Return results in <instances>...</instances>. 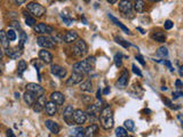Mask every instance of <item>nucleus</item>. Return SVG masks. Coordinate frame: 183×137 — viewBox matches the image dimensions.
I'll use <instances>...</instances> for the list:
<instances>
[{
	"label": "nucleus",
	"instance_id": "2f4dec72",
	"mask_svg": "<svg viewBox=\"0 0 183 137\" xmlns=\"http://www.w3.org/2000/svg\"><path fill=\"white\" fill-rule=\"evenodd\" d=\"M116 136L117 137H127V130L124 127H118L116 128Z\"/></svg>",
	"mask_w": 183,
	"mask_h": 137
},
{
	"label": "nucleus",
	"instance_id": "8fccbe9b",
	"mask_svg": "<svg viewBox=\"0 0 183 137\" xmlns=\"http://www.w3.org/2000/svg\"><path fill=\"white\" fill-rule=\"evenodd\" d=\"M109 93H110V87H107L104 90H103V94H104V95H108Z\"/></svg>",
	"mask_w": 183,
	"mask_h": 137
},
{
	"label": "nucleus",
	"instance_id": "4468645a",
	"mask_svg": "<svg viewBox=\"0 0 183 137\" xmlns=\"http://www.w3.org/2000/svg\"><path fill=\"white\" fill-rule=\"evenodd\" d=\"M82 79H84V74H81V73H75V72H73L72 75H71V77L68 79V81H66V85H68V86H72V85L81 84Z\"/></svg>",
	"mask_w": 183,
	"mask_h": 137
},
{
	"label": "nucleus",
	"instance_id": "f3484780",
	"mask_svg": "<svg viewBox=\"0 0 183 137\" xmlns=\"http://www.w3.org/2000/svg\"><path fill=\"white\" fill-rule=\"evenodd\" d=\"M39 58H40L44 63H46V64H51L52 61H53V55H52L48 50L42 49L39 52Z\"/></svg>",
	"mask_w": 183,
	"mask_h": 137
},
{
	"label": "nucleus",
	"instance_id": "393cba45",
	"mask_svg": "<svg viewBox=\"0 0 183 137\" xmlns=\"http://www.w3.org/2000/svg\"><path fill=\"white\" fill-rule=\"evenodd\" d=\"M101 111L102 110H101V107H100L98 104H93V105H89L88 109H87V112H88L91 115H93V117H96L97 114H100Z\"/></svg>",
	"mask_w": 183,
	"mask_h": 137
},
{
	"label": "nucleus",
	"instance_id": "79ce46f5",
	"mask_svg": "<svg viewBox=\"0 0 183 137\" xmlns=\"http://www.w3.org/2000/svg\"><path fill=\"white\" fill-rule=\"evenodd\" d=\"M173 98L174 100H176V98H179L180 96H183V90L181 89V90H179V91H173Z\"/></svg>",
	"mask_w": 183,
	"mask_h": 137
},
{
	"label": "nucleus",
	"instance_id": "ddd939ff",
	"mask_svg": "<svg viewBox=\"0 0 183 137\" xmlns=\"http://www.w3.org/2000/svg\"><path fill=\"white\" fill-rule=\"evenodd\" d=\"M35 31L37 32V33H40V34H45V33H52V32H54L53 28L52 26H49V25H46L44 24V23H39L38 25H36L35 26Z\"/></svg>",
	"mask_w": 183,
	"mask_h": 137
},
{
	"label": "nucleus",
	"instance_id": "c756f323",
	"mask_svg": "<svg viewBox=\"0 0 183 137\" xmlns=\"http://www.w3.org/2000/svg\"><path fill=\"white\" fill-rule=\"evenodd\" d=\"M156 55L157 56H160V57H167L168 56V50L166 47H159L158 48V50L156 52Z\"/></svg>",
	"mask_w": 183,
	"mask_h": 137
},
{
	"label": "nucleus",
	"instance_id": "a19ab883",
	"mask_svg": "<svg viewBox=\"0 0 183 137\" xmlns=\"http://www.w3.org/2000/svg\"><path fill=\"white\" fill-rule=\"evenodd\" d=\"M164 28L166 29V30H170V29L173 28V22H172L170 19H167V21L165 22V24H164Z\"/></svg>",
	"mask_w": 183,
	"mask_h": 137
},
{
	"label": "nucleus",
	"instance_id": "412c9836",
	"mask_svg": "<svg viewBox=\"0 0 183 137\" xmlns=\"http://www.w3.org/2000/svg\"><path fill=\"white\" fill-rule=\"evenodd\" d=\"M151 38L157 42H165L166 40V33L163 31H153L151 33Z\"/></svg>",
	"mask_w": 183,
	"mask_h": 137
},
{
	"label": "nucleus",
	"instance_id": "f03ea898",
	"mask_svg": "<svg viewBox=\"0 0 183 137\" xmlns=\"http://www.w3.org/2000/svg\"><path fill=\"white\" fill-rule=\"evenodd\" d=\"M100 121H101V126L104 129H111L114 127V111L110 106H105L104 109H102L100 113Z\"/></svg>",
	"mask_w": 183,
	"mask_h": 137
},
{
	"label": "nucleus",
	"instance_id": "f257e3e1",
	"mask_svg": "<svg viewBox=\"0 0 183 137\" xmlns=\"http://www.w3.org/2000/svg\"><path fill=\"white\" fill-rule=\"evenodd\" d=\"M95 63H96V58L94 56H89L86 59L81 61V62H78L73 65V72L75 73H81V74H85V73H89V72L93 71V68L95 66Z\"/></svg>",
	"mask_w": 183,
	"mask_h": 137
},
{
	"label": "nucleus",
	"instance_id": "a211bd4d",
	"mask_svg": "<svg viewBox=\"0 0 183 137\" xmlns=\"http://www.w3.org/2000/svg\"><path fill=\"white\" fill-rule=\"evenodd\" d=\"M45 125H46V127H47L53 134H58V133H60L61 128L57 122L53 121V120H46V121H45Z\"/></svg>",
	"mask_w": 183,
	"mask_h": 137
},
{
	"label": "nucleus",
	"instance_id": "a18cd8bd",
	"mask_svg": "<svg viewBox=\"0 0 183 137\" xmlns=\"http://www.w3.org/2000/svg\"><path fill=\"white\" fill-rule=\"evenodd\" d=\"M136 59H137V61H139L140 62V64H141V65L142 66H144L145 65V62H144V59H143V57L141 56V55H136V57H135Z\"/></svg>",
	"mask_w": 183,
	"mask_h": 137
},
{
	"label": "nucleus",
	"instance_id": "09e8293b",
	"mask_svg": "<svg viewBox=\"0 0 183 137\" xmlns=\"http://www.w3.org/2000/svg\"><path fill=\"white\" fill-rule=\"evenodd\" d=\"M7 137H16L15 135H14V133L12 130H9V129H8V130H7Z\"/></svg>",
	"mask_w": 183,
	"mask_h": 137
},
{
	"label": "nucleus",
	"instance_id": "f704fd0d",
	"mask_svg": "<svg viewBox=\"0 0 183 137\" xmlns=\"http://www.w3.org/2000/svg\"><path fill=\"white\" fill-rule=\"evenodd\" d=\"M6 36H7V38H8V40L9 41H14L16 39V33L13 29H8L6 32Z\"/></svg>",
	"mask_w": 183,
	"mask_h": 137
},
{
	"label": "nucleus",
	"instance_id": "864d4df0",
	"mask_svg": "<svg viewBox=\"0 0 183 137\" xmlns=\"http://www.w3.org/2000/svg\"><path fill=\"white\" fill-rule=\"evenodd\" d=\"M137 30H139V31L141 32V33H145V32H144V30H143L142 28H137Z\"/></svg>",
	"mask_w": 183,
	"mask_h": 137
},
{
	"label": "nucleus",
	"instance_id": "4d7b16f0",
	"mask_svg": "<svg viewBox=\"0 0 183 137\" xmlns=\"http://www.w3.org/2000/svg\"><path fill=\"white\" fill-rule=\"evenodd\" d=\"M182 127H183V122H182Z\"/></svg>",
	"mask_w": 183,
	"mask_h": 137
},
{
	"label": "nucleus",
	"instance_id": "bb28decb",
	"mask_svg": "<svg viewBox=\"0 0 183 137\" xmlns=\"http://www.w3.org/2000/svg\"><path fill=\"white\" fill-rule=\"evenodd\" d=\"M133 8H134V10H135L136 13H143L145 9L144 1H142V0H137V1H135L134 5H133Z\"/></svg>",
	"mask_w": 183,
	"mask_h": 137
},
{
	"label": "nucleus",
	"instance_id": "473e14b6",
	"mask_svg": "<svg viewBox=\"0 0 183 137\" xmlns=\"http://www.w3.org/2000/svg\"><path fill=\"white\" fill-rule=\"evenodd\" d=\"M114 40H116V42H117V44L121 45V46H123L124 48H128V47H130V44H128V42H127V41L125 40V39L118 37V36H116V37H114Z\"/></svg>",
	"mask_w": 183,
	"mask_h": 137
},
{
	"label": "nucleus",
	"instance_id": "c85d7f7f",
	"mask_svg": "<svg viewBox=\"0 0 183 137\" xmlns=\"http://www.w3.org/2000/svg\"><path fill=\"white\" fill-rule=\"evenodd\" d=\"M26 70V63L25 61L21 59L19 62V65H17V73H19V77H22V74L24 73V71Z\"/></svg>",
	"mask_w": 183,
	"mask_h": 137
},
{
	"label": "nucleus",
	"instance_id": "9d476101",
	"mask_svg": "<svg viewBox=\"0 0 183 137\" xmlns=\"http://www.w3.org/2000/svg\"><path fill=\"white\" fill-rule=\"evenodd\" d=\"M46 104H47L46 97L39 96L38 98H37V101H36V103L33 104V111H35V112H41V111L46 107Z\"/></svg>",
	"mask_w": 183,
	"mask_h": 137
},
{
	"label": "nucleus",
	"instance_id": "39448f33",
	"mask_svg": "<svg viewBox=\"0 0 183 137\" xmlns=\"http://www.w3.org/2000/svg\"><path fill=\"white\" fill-rule=\"evenodd\" d=\"M73 121H75V123H77V125H82V123H85V122L87 121V113L84 112V111L80 109L75 110V112H73Z\"/></svg>",
	"mask_w": 183,
	"mask_h": 137
},
{
	"label": "nucleus",
	"instance_id": "6e6d98bb",
	"mask_svg": "<svg viewBox=\"0 0 183 137\" xmlns=\"http://www.w3.org/2000/svg\"><path fill=\"white\" fill-rule=\"evenodd\" d=\"M3 50L0 49V59L3 58Z\"/></svg>",
	"mask_w": 183,
	"mask_h": 137
},
{
	"label": "nucleus",
	"instance_id": "e433bc0d",
	"mask_svg": "<svg viewBox=\"0 0 183 137\" xmlns=\"http://www.w3.org/2000/svg\"><path fill=\"white\" fill-rule=\"evenodd\" d=\"M19 36H21V39H19V47L22 48L23 45L28 41V36L25 34V32H23V31H21V34H19Z\"/></svg>",
	"mask_w": 183,
	"mask_h": 137
},
{
	"label": "nucleus",
	"instance_id": "72a5a7b5",
	"mask_svg": "<svg viewBox=\"0 0 183 137\" xmlns=\"http://www.w3.org/2000/svg\"><path fill=\"white\" fill-rule=\"evenodd\" d=\"M124 126H125L126 130H134V128H135V123L133 120H126L124 122Z\"/></svg>",
	"mask_w": 183,
	"mask_h": 137
},
{
	"label": "nucleus",
	"instance_id": "a878e982",
	"mask_svg": "<svg viewBox=\"0 0 183 137\" xmlns=\"http://www.w3.org/2000/svg\"><path fill=\"white\" fill-rule=\"evenodd\" d=\"M0 44L6 49L9 48V40H8V38L6 36V32L3 31V30H0Z\"/></svg>",
	"mask_w": 183,
	"mask_h": 137
},
{
	"label": "nucleus",
	"instance_id": "6e6552de",
	"mask_svg": "<svg viewBox=\"0 0 183 137\" xmlns=\"http://www.w3.org/2000/svg\"><path fill=\"white\" fill-rule=\"evenodd\" d=\"M128 78H130V73H128V71H127V70H124L121 75H120L119 79H118V81L116 82V87L120 88V89L125 88L127 86V84H128Z\"/></svg>",
	"mask_w": 183,
	"mask_h": 137
},
{
	"label": "nucleus",
	"instance_id": "603ef678",
	"mask_svg": "<svg viewBox=\"0 0 183 137\" xmlns=\"http://www.w3.org/2000/svg\"><path fill=\"white\" fill-rule=\"evenodd\" d=\"M3 65L0 63V75H1V73H3Z\"/></svg>",
	"mask_w": 183,
	"mask_h": 137
},
{
	"label": "nucleus",
	"instance_id": "5fc2aeb1",
	"mask_svg": "<svg viewBox=\"0 0 183 137\" xmlns=\"http://www.w3.org/2000/svg\"><path fill=\"white\" fill-rule=\"evenodd\" d=\"M108 3H116L117 1H116V0H109Z\"/></svg>",
	"mask_w": 183,
	"mask_h": 137
},
{
	"label": "nucleus",
	"instance_id": "3c124183",
	"mask_svg": "<svg viewBox=\"0 0 183 137\" xmlns=\"http://www.w3.org/2000/svg\"><path fill=\"white\" fill-rule=\"evenodd\" d=\"M15 3H17V5L19 6V5H22V3H24V0H19H19H16Z\"/></svg>",
	"mask_w": 183,
	"mask_h": 137
},
{
	"label": "nucleus",
	"instance_id": "423d86ee",
	"mask_svg": "<svg viewBox=\"0 0 183 137\" xmlns=\"http://www.w3.org/2000/svg\"><path fill=\"white\" fill-rule=\"evenodd\" d=\"M26 91L35 94L36 96H42L45 93L44 88L41 87L40 85L35 84V82H30V84L26 85Z\"/></svg>",
	"mask_w": 183,
	"mask_h": 137
},
{
	"label": "nucleus",
	"instance_id": "4c0bfd02",
	"mask_svg": "<svg viewBox=\"0 0 183 137\" xmlns=\"http://www.w3.org/2000/svg\"><path fill=\"white\" fill-rule=\"evenodd\" d=\"M163 101H164V103L166 104V105L168 106V107H170V109H174V110H176V109H180V106H174L173 105V103L170 102L168 98H163Z\"/></svg>",
	"mask_w": 183,
	"mask_h": 137
},
{
	"label": "nucleus",
	"instance_id": "c03bdc74",
	"mask_svg": "<svg viewBox=\"0 0 183 137\" xmlns=\"http://www.w3.org/2000/svg\"><path fill=\"white\" fill-rule=\"evenodd\" d=\"M175 86H176L177 89H180V90H181V89H182V87H183V82L180 80V79H177V80L175 81Z\"/></svg>",
	"mask_w": 183,
	"mask_h": 137
},
{
	"label": "nucleus",
	"instance_id": "20e7f679",
	"mask_svg": "<svg viewBox=\"0 0 183 137\" xmlns=\"http://www.w3.org/2000/svg\"><path fill=\"white\" fill-rule=\"evenodd\" d=\"M72 50H73V54H75L76 56L81 57V56H84V55L87 54V52H88V46H87L85 40L78 39V40L76 41V45L73 46Z\"/></svg>",
	"mask_w": 183,
	"mask_h": 137
},
{
	"label": "nucleus",
	"instance_id": "b1692460",
	"mask_svg": "<svg viewBox=\"0 0 183 137\" xmlns=\"http://www.w3.org/2000/svg\"><path fill=\"white\" fill-rule=\"evenodd\" d=\"M109 19H110L111 21H112V22L114 23V24L117 25V26H119V28L121 29V30H123V31L125 32V33H127V34H132V32L130 31V29L127 28V26H125V25H124L123 23H120V22H119V19H116L114 16H112L111 14H109Z\"/></svg>",
	"mask_w": 183,
	"mask_h": 137
},
{
	"label": "nucleus",
	"instance_id": "6ab92c4d",
	"mask_svg": "<svg viewBox=\"0 0 183 137\" xmlns=\"http://www.w3.org/2000/svg\"><path fill=\"white\" fill-rule=\"evenodd\" d=\"M76 40H78V34L76 31H68L63 38V41L66 44H72Z\"/></svg>",
	"mask_w": 183,
	"mask_h": 137
},
{
	"label": "nucleus",
	"instance_id": "de8ad7c7",
	"mask_svg": "<svg viewBox=\"0 0 183 137\" xmlns=\"http://www.w3.org/2000/svg\"><path fill=\"white\" fill-rule=\"evenodd\" d=\"M10 25H12L13 28H15L16 30H21V25H19V22H12L10 23Z\"/></svg>",
	"mask_w": 183,
	"mask_h": 137
},
{
	"label": "nucleus",
	"instance_id": "4be33fe9",
	"mask_svg": "<svg viewBox=\"0 0 183 137\" xmlns=\"http://www.w3.org/2000/svg\"><path fill=\"white\" fill-rule=\"evenodd\" d=\"M97 133H98V127H97V125H95V123L88 126V127L85 129V136L86 137H94Z\"/></svg>",
	"mask_w": 183,
	"mask_h": 137
},
{
	"label": "nucleus",
	"instance_id": "13d9d810",
	"mask_svg": "<svg viewBox=\"0 0 183 137\" xmlns=\"http://www.w3.org/2000/svg\"><path fill=\"white\" fill-rule=\"evenodd\" d=\"M128 137H132V136H128Z\"/></svg>",
	"mask_w": 183,
	"mask_h": 137
},
{
	"label": "nucleus",
	"instance_id": "58836bf2",
	"mask_svg": "<svg viewBox=\"0 0 183 137\" xmlns=\"http://www.w3.org/2000/svg\"><path fill=\"white\" fill-rule=\"evenodd\" d=\"M25 23L29 26H33L36 23V19L33 17H31V16H28V17H25Z\"/></svg>",
	"mask_w": 183,
	"mask_h": 137
},
{
	"label": "nucleus",
	"instance_id": "c9c22d12",
	"mask_svg": "<svg viewBox=\"0 0 183 137\" xmlns=\"http://www.w3.org/2000/svg\"><path fill=\"white\" fill-rule=\"evenodd\" d=\"M121 54H116V55H114V64H116V66H117V68H120V66L123 65V61H121Z\"/></svg>",
	"mask_w": 183,
	"mask_h": 137
},
{
	"label": "nucleus",
	"instance_id": "cd10ccee",
	"mask_svg": "<svg viewBox=\"0 0 183 137\" xmlns=\"http://www.w3.org/2000/svg\"><path fill=\"white\" fill-rule=\"evenodd\" d=\"M80 89H81L82 91H87V93H91V91L93 90V85H92V82L89 80L84 81V82H81V84H80Z\"/></svg>",
	"mask_w": 183,
	"mask_h": 137
},
{
	"label": "nucleus",
	"instance_id": "0eeeda50",
	"mask_svg": "<svg viewBox=\"0 0 183 137\" xmlns=\"http://www.w3.org/2000/svg\"><path fill=\"white\" fill-rule=\"evenodd\" d=\"M37 44L40 47H44V48H53L55 46L53 39L49 37H46V36H39L37 38Z\"/></svg>",
	"mask_w": 183,
	"mask_h": 137
},
{
	"label": "nucleus",
	"instance_id": "7ed1b4c3",
	"mask_svg": "<svg viewBox=\"0 0 183 137\" xmlns=\"http://www.w3.org/2000/svg\"><path fill=\"white\" fill-rule=\"evenodd\" d=\"M26 8H28L29 12L31 13L33 16H36V17H41V16L46 13V8H45L42 5H40L39 3H35V1L29 3L28 5H26Z\"/></svg>",
	"mask_w": 183,
	"mask_h": 137
},
{
	"label": "nucleus",
	"instance_id": "dca6fc26",
	"mask_svg": "<svg viewBox=\"0 0 183 137\" xmlns=\"http://www.w3.org/2000/svg\"><path fill=\"white\" fill-rule=\"evenodd\" d=\"M51 100H52V102H54L56 105H62L64 103V101H65V97H64L63 94L60 93V91H54L51 95Z\"/></svg>",
	"mask_w": 183,
	"mask_h": 137
},
{
	"label": "nucleus",
	"instance_id": "f8f14e48",
	"mask_svg": "<svg viewBox=\"0 0 183 137\" xmlns=\"http://www.w3.org/2000/svg\"><path fill=\"white\" fill-rule=\"evenodd\" d=\"M118 7H119V10L123 13V14H130V12H132V9H133L132 3H130V1H127V0L120 1Z\"/></svg>",
	"mask_w": 183,
	"mask_h": 137
},
{
	"label": "nucleus",
	"instance_id": "7c9ffc66",
	"mask_svg": "<svg viewBox=\"0 0 183 137\" xmlns=\"http://www.w3.org/2000/svg\"><path fill=\"white\" fill-rule=\"evenodd\" d=\"M72 137H86L85 136V129L84 128H76L72 131Z\"/></svg>",
	"mask_w": 183,
	"mask_h": 137
},
{
	"label": "nucleus",
	"instance_id": "37998d69",
	"mask_svg": "<svg viewBox=\"0 0 183 137\" xmlns=\"http://www.w3.org/2000/svg\"><path fill=\"white\" fill-rule=\"evenodd\" d=\"M62 19H63V21H64V22H65L68 25H70L71 23L73 22V19H70V17H68V16L64 15V14H62Z\"/></svg>",
	"mask_w": 183,
	"mask_h": 137
},
{
	"label": "nucleus",
	"instance_id": "aec40b11",
	"mask_svg": "<svg viewBox=\"0 0 183 137\" xmlns=\"http://www.w3.org/2000/svg\"><path fill=\"white\" fill-rule=\"evenodd\" d=\"M23 98H24V102L30 106H33V104H35L36 101H37L35 94L30 93V91H25L24 95H23Z\"/></svg>",
	"mask_w": 183,
	"mask_h": 137
},
{
	"label": "nucleus",
	"instance_id": "2eb2a0df",
	"mask_svg": "<svg viewBox=\"0 0 183 137\" xmlns=\"http://www.w3.org/2000/svg\"><path fill=\"white\" fill-rule=\"evenodd\" d=\"M6 54L10 57V58L16 59L22 55V48L19 46L14 47V48H8V49H6Z\"/></svg>",
	"mask_w": 183,
	"mask_h": 137
},
{
	"label": "nucleus",
	"instance_id": "9b49d317",
	"mask_svg": "<svg viewBox=\"0 0 183 137\" xmlns=\"http://www.w3.org/2000/svg\"><path fill=\"white\" fill-rule=\"evenodd\" d=\"M51 72L52 74L57 77V78H65L66 75V70L60 65H52Z\"/></svg>",
	"mask_w": 183,
	"mask_h": 137
},
{
	"label": "nucleus",
	"instance_id": "5701e85b",
	"mask_svg": "<svg viewBox=\"0 0 183 137\" xmlns=\"http://www.w3.org/2000/svg\"><path fill=\"white\" fill-rule=\"evenodd\" d=\"M45 109H46V113H47L48 115H51V117L55 115L57 112V105L54 102H52V101L51 102H47Z\"/></svg>",
	"mask_w": 183,
	"mask_h": 137
},
{
	"label": "nucleus",
	"instance_id": "ea45409f",
	"mask_svg": "<svg viewBox=\"0 0 183 137\" xmlns=\"http://www.w3.org/2000/svg\"><path fill=\"white\" fill-rule=\"evenodd\" d=\"M132 68H133V72H134V73H135V74H137L139 75V77H142V72H141V70H140L139 68H137V66L135 65V64H133L132 65Z\"/></svg>",
	"mask_w": 183,
	"mask_h": 137
},
{
	"label": "nucleus",
	"instance_id": "49530a36",
	"mask_svg": "<svg viewBox=\"0 0 183 137\" xmlns=\"http://www.w3.org/2000/svg\"><path fill=\"white\" fill-rule=\"evenodd\" d=\"M164 64H165L166 66H167L168 68H169V71H170V72H173V71H174V68H173V66H172V64H170L169 61H165Z\"/></svg>",
	"mask_w": 183,
	"mask_h": 137
},
{
	"label": "nucleus",
	"instance_id": "1a4fd4ad",
	"mask_svg": "<svg viewBox=\"0 0 183 137\" xmlns=\"http://www.w3.org/2000/svg\"><path fill=\"white\" fill-rule=\"evenodd\" d=\"M73 112H75V110H73V107L71 105H68L64 109V112H63V118L64 120L66 121V123L68 125H73Z\"/></svg>",
	"mask_w": 183,
	"mask_h": 137
}]
</instances>
